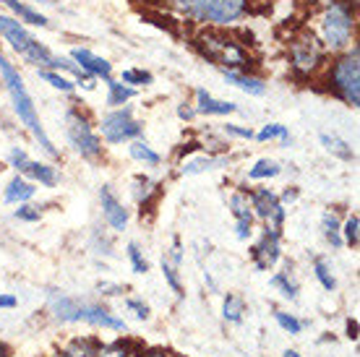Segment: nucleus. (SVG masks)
Here are the masks:
<instances>
[{"instance_id":"obj_1","label":"nucleus","mask_w":360,"mask_h":357,"mask_svg":"<svg viewBox=\"0 0 360 357\" xmlns=\"http://www.w3.org/2000/svg\"><path fill=\"white\" fill-rule=\"evenodd\" d=\"M0 79H3L6 89H8L13 112H16L18 120L29 128V134L34 136V141L39 143V149H42L45 154H50V157H58V149L53 146L50 136L45 134V128H42V123H39V115H37V108H34V99H32V94L27 91V84H24L21 73L13 68V63H11L6 55H0Z\"/></svg>"},{"instance_id":"obj_2","label":"nucleus","mask_w":360,"mask_h":357,"mask_svg":"<svg viewBox=\"0 0 360 357\" xmlns=\"http://www.w3.org/2000/svg\"><path fill=\"white\" fill-rule=\"evenodd\" d=\"M47 308L63 323H91V326H102L110 331H126V321L117 318L115 313H110L108 308H102L97 303H82V300L68 297L63 292H50Z\"/></svg>"},{"instance_id":"obj_3","label":"nucleus","mask_w":360,"mask_h":357,"mask_svg":"<svg viewBox=\"0 0 360 357\" xmlns=\"http://www.w3.org/2000/svg\"><path fill=\"white\" fill-rule=\"evenodd\" d=\"M0 37H3L27 63H32L37 68H50V71H53L55 53L47 45H42L16 16L0 13Z\"/></svg>"},{"instance_id":"obj_4","label":"nucleus","mask_w":360,"mask_h":357,"mask_svg":"<svg viewBox=\"0 0 360 357\" xmlns=\"http://www.w3.org/2000/svg\"><path fill=\"white\" fill-rule=\"evenodd\" d=\"M196 45L204 53V58H209L214 65L225 68V71H243L245 65H248V53L235 39L222 34V32H212L209 29V32L196 37Z\"/></svg>"},{"instance_id":"obj_5","label":"nucleus","mask_w":360,"mask_h":357,"mask_svg":"<svg viewBox=\"0 0 360 357\" xmlns=\"http://www.w3.org/2000/svg\"><path fill=\"white\" fill-rule=\"evenodd\" d=\"M329 86L345 105L358 108L360 105V53L352 47L350 53L337 58L329 71Z\"/></svg>"},{"instance_id":"obj_6","label":"nucleus","mask_w":360,"mask_h":357,"mask_svg":"<svg viewBox=\"0 0 360 357\" xmlns=\"http://www.w3.org/2000/svg\"><path fill=\"white\" fill-rule=\"evenodd\" d=\"M321 34H324V45L334 53H340L345 47H350L352 34H355V13L347 3L337 0L321 16Z\"/></svg>"},{"instance_id":"obj_7","label":"nucleus","mask_w":360,"mask_h":357,"mask_svg":"<svg viewBox=\"0 0 360 357\" xmlns=\"http://www.w3.org/2000/svg\"><path fill=\"white\" fill-rule=\"evenodd\" d=\"M245 13H248V0H193L186 16L209 27H230Z\"/></svg>"},{"instance_id":"obj_8","label":"nucleus","mask_w":360,"mask_h":357,"mask_svg":"<svg viewBox=\"0 0 360 357\" xmlns=\"http://www.w3.org/2000/svg\"><path fill=\"white\" fill-rule=\"evenodd\" d=\"M65 138L73 146V152L79 154L82 160H99L102 157V141L94 134V128L89 125L86 115H82V110L71 108L65 112Z\"/></svg>"},{"instance_id":"obj_9","label":"nucleus","mask_w":360,"mask_h":357,"mask_svg":"<svg viewBox=\"0 0 360 357\" xmlns=\"http://www.w3.org/2000/svg\"><path fill=\"white\" fill-rule=\"evenodd\" d=\"M99 131H102V138L108 143H123V141H134V138H139V136L144 134V123L136 120L131 108H115L102 117Z\"/></svg>"},{"instance_id":"obj_10","label":"nucleus","mask_w":360,"mask_h":357,"mask_svg":"<svg viewBox=\"0 0 360 357\" xmlns=\"http://www.w3.org/2000/svg\"><path fill=\"white\" fill-rule=\"evenodd\" d=\"M248 204L256 212L259 219L266 222V227L271 230H282V222H285V206L279 204V196L269 188H259L248 196Z\"/></svg>"},{"instance_id":"obj_11","label":"nucleus","mask_w":360,"mask_h":357,"mask_svg":"<svg viewBox=\"0 0 360 357\" xmlns=\"http://www.w3.org/2000/svg\"><path fill=\"white\" fill-rule=\"evenodd\" d=\"M290 60H292V68L297 73H314L319 68V63H321V50H319V42H316L314 34H303L292 39V45H290Z\"/></svg>"},{"instance_id":"obj_12","label":"nucleus","mask_w":360,"mask_h":357,"mask_svg":"<svg viewBox=\"0 0 360 357\" xmlns=\"http://www.w3.org/2000/svg\"><path fill=\"white\" fill-rule=\"evenodd\" d=\"M279 235H282V230L266 227L262 235V240L253 245V250H251L253 266L259 268V271H269L279 261Z\"/></svg>"},{"instance_id":"obj_13","label":"nucleus","mask_w":360,"mask_h":357,"mask_svg":"<svg viewBox=\"0 0 360 357\" xmlns=\"http://www.w3.org/2000/svg\"><path fill=\"white\" fill-rule=\"evenodd\" d=\"M99 204H102V216H105V222L110 224V230L123 233L128 224V209L120 204V198L112 193L110 186L99 188Z\"/></svg>"},{"instance_id":"obj_14","label":"nucleus","mask_w":360,"mask_h":357,"mask_svg":"<svg viewBox=\"0 0 360 357\" xmlns=\"http://www.w3.org/2000/svg\"><path fill=\"white\" fill-rule=\"evenodd\" d=\"M71 60L76 63L84 73L94 76V79H102V81L112 79V65H110L105 58H99V55H94L91 50H86V47H73Z\"/></svg>"},{"instance_id":"obj_15","label":"nucleus","mask_w":360,"mask_h":357,"mask_svg":"<svg viewBox=\"0 0 360 357\" xmlns=\"http://www.w3.org/2000/svg\"><path fill=\"white\" fill-rule=\"evenodd\" d=\"M230 212L235 216V235L238 240H248L251 238V227H253V212L251 204H248V196L245 193H233L230 198Z\"/></svg>"},{"instance_id":"obj_16","label":"nucleus","mask_w":360,"mask_h":357,"mask_svg":"<svg viewBox=\"0 0 360 357\" xmlns=\"http://www.w3.org/2000/svg\"><path fill=\"white\" fill-rule=\"evenodd\" d=\"M235 110H238L235 102L212 97L207 89H196V112H201V115H230Z\"/></svg>"},{"instance_id":"obj_17","label":"nucleus","mask_w":360,"mask_h":357,"mask_svg":"<svg viewBox=\"0 0 360 357\" xmlns=\"http://www.w3.org/2000/svg\"><path fill=\"white\" fill-rule=\"evenodd\" d=\"M180 261H183V250H180V242L175 240L170 256H162V274H165V282L170 285L172 292H175L178 297H183L186 292H183V285H180V277H178Z\"/></svg>"},{"instance_id":"obj_18","label":"nucleus","mask_w":360,"mask_h":357,"mask_svg":"<svg viewBox=\"0 0 360 357\" xmlns=\"http://www.w3.org/2000/svg\"><path fill=\"white\" fill-rule=\"evenodd\" d=\"M225 81L238 86L240 91H245V94H251V97H264L266 94V84L262 79H256V76H245L243 71H225Z\"/></svg>"},{"instance_id":"obj_19","label":"nucleus","mask_w":360,"mask_h":357,"mask_svg":"<svg viewBox=\"0 0 360 357\" xmlns=\"http://www.w3.org/2000/svg\"><path fill=\"white\" fill-rule=\"evenodd\" d=\"M34 193H37L34 183H29V180H24L21 175H16L13 180H8L3 198H6L8 204H27V201L34 198Z\"/></svg>"},{"instance_id":"obj_20","label":"nucleus","mask_w":360,"mask_h":357,"mask_svg":"<svg viewBox=\"0 0 360 357\" xmlns=\"http://www.w3.org/2000/svg\"><path fill=\"white\" fill-rule=\"evenodd\" d=\"M6 8L13 11V16L18 18V21H27V24H32V27H50V21H47V16H42L39 11H34L32 6H27L24 0H0Z\"/></svg>"},{"instance_id":"obj_21","label":"nucleus","mask_w":360,"mask_h":357,"mask_svg":"<svg viewBox=\"0 0 360 357\" xmlns=\"http://www.w3.org/2000/svg\"><path fill=\"white\" fill-rule=\"evenodd\" d=\"M105 84H108V99H105V105H108V108H112V110L123 108L126 102H131V99L136 97L134 86H128V84H123V81L108 79Z\"/></svg>"},{"instance_id":"obj_22","label":"nucleus","mask_w":360,"mask_h":357,"mask_svg":"<svg viewBox=\"0 0 360 357\" xmlns=\"http://www.w3.org/2000/svg\"><path fill=\"white\" fill-rule=\"evenodd\" d=\"M24 175H29V178L34 180V183H39V186L45 188H55L58 186V172H55L53 164H45V162H29L27 170H24Z\"/></svg>"},{"instance_id":"obj_23","label":"nucleus","mask_w":360,"mask_h":357,"mask_svg":"<svg viewBox=\"0 0 360 357\" xmlns=\"http://www.w3.org/2000/svg\"><path fill=\"white\" fill-rule=\"evenodd\" d=\"M225 164H230L227 157H198V160L186 162V164L180 167V172H183V175H201V172L217 170V167H225Z\"/></svg>"},{"instance_id":"obj_24","label":"nucleus","mask_w":360,"mask_h":357,"mask_svg":"<svg viewBox=\"0 0 360 357\" xmlns=\"http://www.w3.org/2000/svg\"><path fill=\"white\" fill-rule=\"evenodd\" d=\"M128 152H131V157H134L136 162H141L144 167H157V164L162 162V157L154 152L146 141H141V138H134L131 146H128Z\"/></svg>"},{"instance_id":"obj_25","label":"nucleus","mask_w":360,"mask_h":357,"mask_svg":"<svg viewBox=\"0 0 360 357\" xmlns=\"http://www.w3.org/2000/svg\"><path fill=\"white\" fill-rule=\"evenodd\" d=\"M321 230H324V238L332 248H342L345 245L342 242V224H340V219H337L334 212H324V216H321Z\"/></svg>"},{"instance_id":"obj_26","label":"nucleus","mask_w":360,"mask_h":357,"mask_svg":"<svg viewBox=\"0 0 360 357\" xmlns=\"http://www.w3.org/2000/svg\"><path fill=\"white\" fill-rule=\"evenodd\" d=\"M319 138H321V146H324L329 154H334V157H340V160H352V157H355L350 149V143L345 141V138H340V136L321 134Z\"/></svg>"},{"instance_id":"obj_27","label":"nucleus","mask_w":360,"mask_h":357,"mask_svg":"<svg viewBox=\"0 0 360 357\" xmlns=\"http://www.w3.org/2000/svg\"><path fill=\"white\" fill-rule=\"evenodd\" d=\"M243 313H245L243 297L230 292V295L225 297V303H222V318L230 323H240L243 321Z\"/></svg>"},{"instance_id":"obj_28","label":"nucleus","mask_w":360,"mask_h":357,"mask_svg":"<svg viewBox=\"0 0 360 357\" xmlns=\"http://www.w3.org/2000/svg\"><path fill=\"white\" fill-rule=\"evenodd\" d=\"M37 73H39V79L47 81L53 89L63 91V94H71L73 89H76V84H73L71 79H65V76H60V71H50V68H37Z\"/></svg>"},{"instance_id":"obj_29","label":"nucleus","mask_w":360,"mask_h":357,"mask_svg":"<svg viewBox=\"0 0 360 357\" xmlns=\"http://www.w3.org/2000/svg\"><path fill=\"white\" fill-rule=\"evenodd\" d=\"M279 175V164L269 157H264L253 164L251 170H248V178L251 180H269V178H277Z\"/></svg>"},{"instance_id":"obj_30","label":"nucleus","mask_w":360,"mask_h":357,"mask_svg":"<svg viewBox=\"0 0 360 357\" xmlns=\"http://www.w3.org/2000/svg\"><path fill=\"white\" fill-rule=\"evenodd\" d=\"M314 274H316V279H319V285L324 287V290H329V292L337 290V279H334L332 266H329V261L326 259H314Z\"/></svg>"},{"instance_id":"obj_31","label":"nucleus","mask_w":360,"mask_h":357,"mask_svg":"<svg viewBox=\"0 0 360 357\" xmlns=\"http://www.w3.org/2000/svg\"><path fill=\"white\" fill-rule=\"evenodd\" d=\"M253 138H256V141H271V138H279V141L288 146V143H290V131L285 128V125L269 123V125H264L259 134H253Z\"/></svg>"},{"instance_id":"obj_32","label":"nucleus","mask_w":360,"mask_h":357,"mask_svg":"<svg viewBox=\"0 0 360 357\" xmlns=\"http://www.w3.org/2000/svg\"><path fill=\"white\" fill-rule=\"evenodd\" d=\"M120 81L136 89V86H149V84H154V76L149 71H144V68H126V71L120 73Z\"/></svg>"},{"instance_id":"obj_33","label":"nucleus","mask_w":360,"mask_h":357,"mask_svg":"<svg viewBox=\"0 0 360 357\" xmlns=\"http://www.w3.org/2000/svg\"><path fill=\"white\" fill-rule=\"evenodd\" d=\"M269 285L277 287L279 292H282V297H288V300H295V297H297V287H295V282H290L288 271H279V274H274V277L269 279Z\"/></svg>"},{"instance_id":"obj_34","label":"nucleus","mask_w":360,"mask_h":357,"mask_svg":"<svg viewBox=\"0 0 360 357\" xmlns=\"http://www.w3.org/2000/svg\"><path fill=\"white\" fill-rule=\"evenodd\" d=\"M126 256H128V261H131L134 274H146V271H149V261L144 259V253H141V248H139V242H128Z\"/></svg>"},{"instance_id":"obj_35","label":"nucleus","mask_w":360,"mask_h":357,"mask_svg":"<svg viewBox=\"0 0 360 357\" xmlns=\"http://www.w3.org/2000/svg\"><path fill=\"white\" fill-rule=\"evenodd\" d=\"M274 321L279 323V329L282 331H288V334H300L303 331V323L297 321L295 316H290V313H282V311H274Z\"/></svg>"},{"instance_id":"obj_36","label":"nucleus","mask_w":360,"mask_h":357,"mask_svg":"<svg viewBox=\"0 0 360 357\" xmlns=\"http://www.w3.org/2000/svg\"><path fill=\"white\" fill-rule=\"evenodd\" d=\"M358 227H360L358 216H355V214L347 216V222L342 224V242H345V245L358 248Z\"/></svg>"},{"instance_id":"obj_37","label":"nucleus","mask_w":360,"mask_h":357,"mask_svg":"<svg viewBox=\"0 0 360 357\" xmlns=\"http://www.w3.org/2000/svg\"><path fill=\"white\" fill-rule=\"evenodd\" d=\"M89 344H91L89 339H86V342H76V344H71V347L65 349V352H60V357H97L99 347L94 344L91 349H86Z\"/></svg>"},{"instance_id":"obj_38","label":"nucleus","mask_w":360,"mask_h":357,"mask_svg":"<svg viewBox=\"0 0 360 357\" xmlns=\"http://www.w3.org/2000/svg\"><path fill=\"white\" fill-rule=\"evenodd\" d=\"M16 219H21V222H39L42 219V212H39V206H32L27 201V204H18L16 209Z\"/></svg>"},{"instance_id":"obj_39","label":"nucleus","mask_w":360,"mask_h":357,"mask_svg":"<svg viewBox=\"0 0 360 357\" xmlns=\"http://www.w3.org/2000/svg\"><path fill=\"white\" fill-rule=\"evenodd\" d=\"M8 162H11V167H13V170H16L18 175H21V172L27 170L29 162H32V157H29V154L24 152V149L13 146V149H11V154H8Z\"/></svg>"},{"instance_id":"obj_40","label":"nucleus","mask_w":360,"mask_h":357,"mask_svg":"<svg viewBox=\"0 0 360 357\" xmlns=\"http://www.w3.org/2000/svg\"><path fill=\"white\" fill-rule=\"evenodd\" d=\"M136 183H139V188H136V201H139V204H146V198L152 196V190H154V183L149 178H144V175H139Z\"/></svg>"},{"instance_id":"obj_41","label":"nucleus","mask_w":360,"mask_h":357,"mask_svg":"<svg viewBox=\"0 0 360 357\" xmlns=\"http://www.w3.org/2000/svg\"><path fill=\"white\" fill-rule=\"evenodd\" d=\"M126 308H128V311H134V316H136V318H141V321H146V318L152 316L149 305L141 303V300H136V297H128V300H126Z\"/></svg>"},{"instance_id":"obj_42","label":"nucleus","mask_w":360,"mask_h":357,"mask_svg":"<svg viewBox=\"0 0 360 357\" xmlns=\"http://www.w3.org/2000/svg\"><path fill=\"white\" fill-rule=\"evenodd\" d=\"M222 131H225L227 136H235V138H245V141H251V138H253L251 128H240V125H233V123H227Z\"/></svg>"},{"instance_id":"obj_43","label":"nucleus","mask_w":360,"mask_h":357,"mask_svg":"<svg viewBox=\"0 0 360 357\" xmlns=\"http://www.w3.org/2000/svg\"><path fill=\"white\" fill-rule=\"evenodd\" d=\"M191 3H193V0H167V6H170L172 11H178V13H188Z\"/></svg>"},{"instance_id":"obj_44","label":"nucleus","mask_w":360,"mask_h":357,"mask_svg":"<svg viewBox=\"0 0 360 357\" xmlns=\"http://www.w3.org/2000/svg\"><path fill=\"white\" fill-rule=\"evenodd\" d=\"M18 305L16 295H0V311H13Z\"/></svg>"},{"instance_id":"obj_45","label":"nucleus","mask_w":360,"mask_h":357,"mask_svg":"<svg viewBox=\"0 0 360 357\" xmlns=\"http://www.w3.org/2000/svg\"><path fill=\"white\" fill-rule=\"evenodd\" d=\"M178 117L180 120H193V117H196V108H191V105L183 102V105L178 108Z\"/></svg>"},{"instance_id":"obj_46","label":"nucleus","mask_w":360,"mask_h":357,"mask_svg":"<svg viewBox=\"0 0 360 357\" xmlns=\"http://www.w3.org/2000/svg\"><path fill=\"white\" fill-rule=\"evenodd\" d=\"M295 198H297V190H295V188H292V190L288 188V190L282 193V198H279V204H282V206H285V204H292Z\"/></svg>"},{"instance_id":"obj_47","label":"nucleus","mask_w":360,"mask_h":357,"mask_svg":"<svg viewBox=\"0 0 360 357\" xmlns=\"http://www.w3.org/2000/svg\"><path fill=\"white\" fill-rule=\"evenodd\" d=\"M347 337H350L352 342L358 339V321H352V318L347 321Z\"/></svg>"},{"instance_id":"obj_48","label":"nucleus","mask_w":360,"mask_h":357,"mask_svg":"<svg viewBox=\"0 0 360 357\" xmlns=\"http://www.w3.org/2000/svg\"><path fill=\"white\" fill-rule=\"evenodd\" d=\"M0 357H11V349L6 344H0Z\"/></svg>"},{"instance_id":"obj_49","label":"nucleus","mask_w":360,"mask_h":357,"mask_svg":"<svg viewBox=\"0 0 360 357\" xmlns=\"http://www.w3.org/2000/svg\"><path fill=\"white\" fill-rule=\"evenodd\" d=\"M285 357H300V355H297L295 349H288V352H285Z\"/></svg>"},{"instance_id":"obj_50","label":"nucleus","mask_w":360,"mask_h":357,"mask_svg":"<svg viewBox=\"0 0 360 357\" xmlns=\"http://www.w3.org/2000/svg\"><path fill=\"white\" fill-rule=\"evenodd\" d=\"M32 3H47V0H32Z\"/></svg>"}]
</instances>
